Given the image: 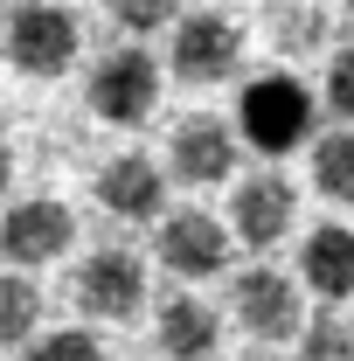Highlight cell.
I'll list each match as a JSON object with an SVG mask.
<instances>
[{"label":"cell","mask_w":354,"mask_h":361,"mask_svg":"<svg viewBox=\"0 0 354 361\" xmlns=\"http://www.w3.org/2000/svg\"><path fill=\"white\" fill-rule=\"evenodd\" d=\"M236 139H250L257 153H292L312 139V90L285 70L271 77H250L243 97H236Z\"/></svg>","instance_id":"obj_1"},{"label":"cell","mask_w":354,"mask_h":361,"mask_svg":"<svg viewBox=\"0 0 354 361\" xmlns=\"http://www.w3.org/2000/svg\"><path fill=\"white\" fill-rule=\"evenodd\" d=\"M312 188L326 202H348L354 209V126H341V133H326L312 146Z\"/></svg>","instance_id":"obj_15"},{"label":"cell","mask_w":354,"mask_h":361,"mask_svg":"<svg viewBox=\"0 0 354 361\" xmlns=\"http://www.w3.org/2000/svg\"><path fill=\"white\" fill-rule=\"evenodd\" d=\"M236 319L257 334V341H299L306 334V306H299V285L285 278V271H243L236 278Z\"/></svg>","instance_id":"obj_8"},{"label":"cell","mask_w":354,"mask_h":361,"mask_svg":"<svg viewBox=\"0 0 354 361\" xmlns=\"http://www.w3.org/2000/svg\"><path fill=\"white\" fill-rule=\"evenodd\" d=\"M222 341V319L209 299H195V292H174L167 306H160V348L167 361H209Z\"/></svg>","instance_id":"obj_12"},{"label":"cell","mask_w":354,"mask_h":361,"mask_svg":"<svg viewBox=\"0 0 354 361\" xmlns=\"http://www.w3.org/2000/svg\"><path fill=\"white\" fill-rule=\"evenodd\" d=\"M97 202H104L111 216H126V223H153L160 202H167V174H160L146 153H118V160L97 174Z\"/></svg>","instance_id":"obj_11"},{"label":"cell","mask_w":354,"mask_h":361,"mask_svg":"<svg viewBox=\"0 0 354 361\" xmlns=\"http://www.w3.org/2000/svg\"><path fill=\"white\" fill-rule=\"evenodd\" d=\"M299 223V195H292V180L285 174H250L236 180V202H229V236L236 243H250V250H271L285 229Z\"/></svg>","instance_id":"obj_7"},{"label":"cell","mask_w":354,"mask_h":361,"mask_svg":"<svg viewBox=\"0 0 354 361\" xmlns=\"http://www.w3.org/2000/svg\"><path fill=\"white\" fill-rule=\"evenodd\" d=\"M326 35V14H292L285 21V42H319Z\"/></svg>","instance_id":"obj_20"},{"label":"cell","mask_w":354,"mask_h":361,"mask_svg":"<svg viewBox=\"0 0 354 361\" xmlns=\"http://www.w3.org/2000/svg\"><path fill=\"white\" fill-rule=\"evenodd\" d=\"M243 63V28L229 14H181L174 21V77L181 84H222Z\"/></svg>","instance_id":"obj_5"},{"label":"cell","mask_w":354,"mask_h":361,"mask_svg":"<svg viewBox=\"0 0 354 361\" xmlns=\"http://www.w3.org/2000/svg\"><path fill=\"white\" fill-rule=\"evenodd\" d=\"M35 326H42V292H35V278L0 271V348L35 341Z\"/></svg>","instance_id":"obj_14"},{"label":"cell","mask_w":354,"mask_h":361,"mask_svg":"<svg viewBox=\"0 0 354 361\" xmlns=\"http://www.w3.org/2000/svg\"><path fill=\"white\" fill-rule=\"evenodd\" d=\"M70 236H77V216H70L63 202H49V195H28V202H14L7 223H0V257L14 271H35V264H56V257L70 250Z\"/></svg>","instance_id":"obj_4"},{"label":"cell","mask_w":354,"mask_h":361,"mask_svg":"<svg viewBox=\"0 0 354 361\" xmlns=\"http://www.w3.org/2000/svg\"><path fill=\"white\" fill-rule=\"evenodd\" d=\"M7 167H14V160H7V146H0V188H7Z\"/></svg>","instance_id":"obj_21"},{"label":"cell","mask_w":354,"mask_h":361,"mask_svg":"<svg viewBox=\"0 0 354 361\" xmlns=\"http://www.w3.org/2000/svg\"><path fill=\"white\" fill-rule=\"evenodd\" d=\"M326 104L354 126V49H341V56L326 63Z\"/></svg>","instance_id":"obj_19"},{"label":"cell","mask_w":354,"mask_h":361,"mask_svg":"<svg viewBox=\"0 0 354 361\" xmlns=\"http://www.w3.org/2000/svg\"><path fill=\"white\" fill-rule=\"evenodd\" d=\"M167 167H174V180H188V188H216V180H229V167H236V133H229L222 118H209V111H195V118L174 126Z\"/></svg>","instance_id":"obj_10"},{"label":"cell","mask_w":354,"mask_h":361,"mask_svg":"<svg viewBox=\"0 0 354 361\" xmlns=\"http://www.w3.org/2000/svg\"><path fill=\"white\" fill-rule=\"evenodd\" d=\"M28 361H104V348H97V334H84V326H56L42 341H28Z\"/></svg>","instance_id":"obj_17"},{"label":"cell","mask_w":354,"mask_h":361,"mask_svg":"<svg viewBox=\"0 0 354 361\" xmlns=\"http://www.w3.org/2000/svg\"><path fill=\"white\" fill-rule=\"evenodd\" d=\"M111 21H118L126 35H153V28H174L181 14L167 7V0H118V7H111Z\"/></svg>","instance_id":"obj_18"},{"label":"cell","mask_w":354,"mask_h":361,"mask_svg":"<svg viewBox=\"0 0 354 361\" xmlns=\"http://www.w3.org/2000/svg\"><path fill=\"white\" fill-rule=\"evenodd\" d=\"M77 42H84V28H77L70 7H42L35 0V7L7 14V63L21 77H63L77 63Z\"/></svg>","instance_id":"obj_3"},{"label":"cell","mask_w":354,"mask_h":361,"mask_svg":"<svg viewBox=\"0 0 354 361\" xmlns=\"http://www.w3.org/2000/svg\"><path fill=\"white\" fill-rule=\"evenodd\" d=\"M77 306L90 319H133L146 306V264H139L133 250H90L84 264H77Z\"/></svg>","instance_id":"obj_6"},{"label":"cell","mask_w":354,"mask_h":361,"mask_svg":"<svg viewBox=\"0 0 354 361\" xmlns=\"http://www.w3.org/2000/svg\"><path fill=\"white\" fill-rule=\"evenodd\" d=\"M160 264L181 271V278H216L229 264V229L209 209H174L160 223Z\"/></svg>","instance_id":"obj_9"},{"label":"cell","mask_w":354,"mask_h":361,"mask_svg":"<svg viewBox=\"0 0 354 361\" xmlns=\"http://www.w3.org/2000/svg\"><path fill=\"white\" fill-rule=\"evenodd\" d=\"M299 278H306L319 299H348L354 292V229L319 223L306 243H299Z\"/></svg>","instance_id":"obj_13"},{"label":"cell","mask_w":354,"mask_h":361,"mask_svg":"<svg viewBox=\"0 0 354 361\" xmlns=\"http://www.w3.org/2000/svg\"><path fill=\"white\" fill-rule=\"evenodd\" d=\"M299 361H354V326L348 319H312L299 334Z\"/></svg>","instance_id":"obj_16"},{"label":"cell","mask_w":354,"mask_h":361,"mask_svg":"<svg viewBox=\"0 0 354 361\" xmlns=\"http://www.w3.org/2000/svg\"><path fill=\"white\" fill-rule=\"evenodd\" d=\"M90 111H97L104 126H146V118L160 111V63L139 42L111 49V56L90 70Z\"/></svg>","instance_id":"obj_2"}]
</instances>
